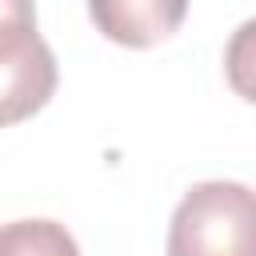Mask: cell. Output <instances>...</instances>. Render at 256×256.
<instances>
[{
	"label": "cell",
	"instance_id": "obj_1",
	"mask_svg": "<svg viewBox=\"0 0 256 256\" xmlns=\"http://www.w3.org/2000/svg\"><path fill=\"white\" fill-rule=\"evenodd\" d=\"M168 256H256V192L236 180L188 188L168 224Z\"/></svg>",
	"mask_w": 256,
	"mask_h": 256
},
{
	"label": "cell",
	"instance_id": "obj_2",
	"mask_svg": "<svg viewBox=\"0 0 256 256\" xmlns=\"http://www.w3.org/2000/svg\"><path fill=\"white\" fill-rule=\"evenodd\" d=\"M56 80V56L36 32V4L0 0V128L40 112Z\"/></svg>",
	"mask_w": 256,
	"mask_h": 256
},
{
	"label": "cell",
	"instance_id": "obj_3",
	"mask_svg": "<svg viewBox=\"0 0 256 256\" xmlns=\"http://www.w3.org/2000/svg\"><path fill=\"white\" fill-rule=\"evenodd\" d=\"M88 16L112 44L152 48L184 24L188 0H88Z\"/></svg>",
	"mask_w": 256,
	"mask_h": 256
},
{
	"label": "cell",
	"instance_id": "obj_4",
	"mask_svg": "<svg viewBox=\"0 0 256 256\" xmlns=\"http://www.w3.org/2000/svg\"><path fill=\"white\" fill-rule=\"evenodd\" d=\"M0 256H80V248L56 220H16L0 224Z\"/></svg>",
	"mask_w": 256,
	"mask_h": 256
},
{
	"label": "cell",
	"instance_id": "obj_5",
	"mask_svg": "<svg viewBox=\"0 0 256 256\" xmlns=\"http://www.w3.org/2000/svg\"><path fill=\"white\" fill-rule=\"evenodd\" d=\"M224 72H228V84L240 100L256 104V20H244L228 48H224Z\"/></svg>",
	"mask_w": 256,
	"mask_h": 256
}]
</instances>
